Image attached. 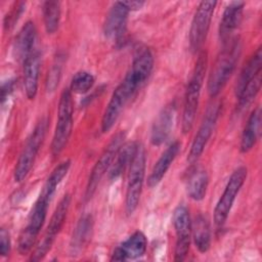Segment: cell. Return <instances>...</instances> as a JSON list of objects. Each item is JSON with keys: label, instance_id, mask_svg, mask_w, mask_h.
<instances>
[{"label": "cell", "instance_id": "3", "mask_svg": "<svg viewBox=\"0 0 262 262\" xmlns=\"http://www.w3.org/2000/svg\"><path fill=\"white\" fill-rule=\"evenodd\" d=\"M207 53L205 51L199 54L198 60L193 68L191 77L188 81L185 96H184V104L182 112V131L183 133H187L191 130L201 95V89L204 83V78L207 70Z\"/></svg>", "mask_w": 262, "mask_h": 262}, {"label": "cell", "instance_id": "11", "mask_svg": "<svg viewBox=\"0 0 262 262\" xmlns=\"http://www.w3.org/2000/svg\"><path fill=\"white\" fill-rule=\"evenodd\" d=\"M220 111H221V103L219 101L212 102L209 107L207 108V112L204 116V119L201 123V126L192 140L188 156H187V161L190 164L195 163L200 157L202 156L214 129L217 124V120L220 116Z\"/></svg>", "mask_w": 262, "mask_h": 262}, {"label": "cell", "instance_id": "4", "mask_svg": "<svg viewBox=\"0 0 262 262\" xmlns=\"http://www.w3.org/2000/svg\"><path fill=\"white\" fill-rule=\"evenodd\" d=\"M73 128V99L70 89H63L57 111V122L51 142V152L58 156L67 146Z\"/></svg>", "mask_w": 262, "mask_h": 262}, {"label": "cell", "instance_id": "2", "mask_svg": "<svg viewBox=\"0 0 262 262\" xmlns=\"http://www.w3.org/2000/svg\"><path fill=\"white\" fill-rule=\"evenodd\" d=\"M144 83L145 82H143L132 71L129 70L127 72L123 81L113 92L104 110L101 119V131L103 133L108 132L113 128L128 101Z\"/></svg>", "mask_w": 262, "mask_h": 262}, {"label": "cell", "instance_id": "19", "mask_svg": "<svg viewBox=\"0 0 262 262\" xmlns=\"http://www.w3.org/2000/svg\"><path fill=\"white\" fill-rule=\"evenodd\" d=\"M40 64V54L36 50H34L24 61V86L29 99H34L37 94Z\"/></svg>", "mask_w": 262, "mask_h": 262}, {"label": "cell", "instance_id": "30", "mask_svg": "<svg viewBox=\"0 0 262 262\" xmlns=\"http://www.w3.org/2000/svg\"><path fill=\"white\" fill-rule=\"evenodd\" d=\"M94 81L92 74L85 71L78 72L72 78L70 90L77 94H84L92 88Z\"/></svg>", "mask_w": 262, "mask_h": 262}, {"label": "cell", "instance_id": "25", "mask_svg": "<svg viewBox=\"0 0 262 262\" xmlns=\"http://www.w3.org/2000/svg\"><path fill=\"white\" fill-rule=\"evenodd\" d=\"M191 229L193 230V242L195 248L201 253H206L211 245V229L208 219L200 214L195 217L193 224H191Z\"/></svg>", "mask_w": 262, "mask_h": 262}, {"label": "cell", "instance_id": "21", "mask_svg": "<svg viewBox=\"0 0 262 262\" xmlns=\"http://www.w3.org/2000/svg\"><path fill=\"white\" fill-rule=\"evenodd\" d=\"M137 147L138 143L135 141H129L121 146L108 172V178L111 180H115L120 177L126 168L130 166Z\"/></svg>", "mask_w": 262, "mask_h": 262}, {"label": "cell", "instance_id": "23", "mask_svg": "<svg viewBox=\"0 0 262 262\" xmlns=\"http://www.w3.org/2000/svg\"><path fill=\"white\" fill-rule=\"evenodd\" d=\"M93 228V219L91 215H84L79 220L72 236L71 250L73 255L79 253L91 238Z\"/></svg>", "mask_w": 262, "mask_h": 262}, {"label": "cell", "instance_id": "15", "mask_svg": "<svg viewBox=\"0 0 262 262\" xmlns=\"http://www.w3.org/2000/svg\"><path fill=\"white\" fill-rule=\"evenodd\" d=\"M146 248L147 241L145 235L137 230L115 249L112 260L125 261L128 259H137L145 254Z\"/></svg>", "mask_w": 262, "mask_h": 262}, {"label": "cell", "instance_id": "34", "mask_svg": "<svg viewBox=\"0 0 262 262\" xmlns=\"http://www.w3.org/2000/svg\"><path fill=\"white\" fill-rule=\"evenodd\" d=\"M122 4L129 10L134 11L142 8V6L145 4L144 1H122Z\"/></svg>", "mask_w": 262, "mask_h": 262}, {"label": "cell", "instance_id": "6", "mask_svg": "<svg viewBox=\"0 0 262 262\" xmlns=\"http://www.w3.org/2000/svg\"><path fill=\"white\" fill-rule=\"evenodd\" d=\"M126 134L124 131L117 132L110 140L108 144L105 146L103 151L101 152L100 157L96 161L95 165L93 166L86 190H85V200L88 201L92 198L94 192L96 191V188L101 180V178L104 176V174L107 172V170L111 168L119 149L124 144Z\"/></svg>", "mask_w": 262, "mask_h": 262}, {"label": "cell", "instance_id": "31", "mask_svg": "<svg viewBox=\"0 0 262 262\" xmlns=\"http://www.w3.org/2000/svg\"><path fill=\"white\" fill-rule=\"evenodd\" d=\"M61 67L60 63H55L48 72V77L46 80V89L47 91H54L58 85V81L60 78Z\"/></svg>", "mask_w": 262, "mask_h": 262}, {"label": "cell", "instance_id": "1", "mask_svg": "<svg viewBox=\"0 0 262 262\" xmlns=\"http://www.w3.org/2000/svg\"><path fill=\"white\" fill-rule=\"evenodd\" d=\"M224 47L218 55L208 79V92L211 97L217 96L231 77L241 54V41L231 38L223 44Z\"/></svg>", "mask_w": 262, "mask_h": 262}, {"label": "cell", "instance_id": "33", "mask_svg": "<svg viewBox=\"0 0 262 262\" xmlns=\"http://www.w3.org/2000/svg\"><path fill=\"white\" fill-rule=\"evenodd\" d=\"M13 81L9 80L7 82H5L3 85H2V89H1V101L2 103L4 102V100L8 97V95L12 92L13 90Z\"/></svg>", "mask_w": 262, "mask_h": 262}, {"label": "cell", "instance_id": "29", "mask_svg": "<svg viewBox=\"0 0 262 262\" xmlns=\"http://www.w3.org/2000/svg\"><path fill=\"white\" fill-rule=\"evenodd\" d=\"M261 88V73L257 74L242 90L237 97V107L238 110H244L248 107L252 101L255 99L256 95Z\"/></svg>", "mask_w": 262, "mask_h": 262}, {"label": "cell", "instance_id": "12", "mask_svg": "<svg viewBox=\"0 0 262 262\" xmlns=\"http://www.w3.org/2000/svg\"><path fill=\"white\" fill-rule=\"evenodd\" d=\"M216 5V1H202L194 12L189 30V44L194 52L205 43Z\"/></svg>", "mask_w": 262, "mask_h": 262}, {"label": "cell", "instance_id": "9", "mask_svg": "<svg viewBox=\"0 0 262 262\" xmlns=\"http://www.w3.org/2000/svg\"><path fill=\"white\" fill-rule=\"evenodd\" d=\"M50 202L39 195L28 219L26 227L23 229L18 238V252L21 255L28 254L33 248L40 230L45 222L48 204Z\"/></svg>", "mask_w": 262, "mask_h": 262}, {"label": "cell", "instance_id": "20", "mask_svg": "<svg viewBox=\"0 0 262 262\" xmlns=\"http://www.w3.org/2000/svg\"><path fill=\"white\" fill-rule=\"evenodd\" d=\"M174 121V106H165L158 115L155 123L152 124L150 141L154 145H161L168 138Z\"/></svg>", "mask_w": 262, "mask_h": 262}, {"label": "cell", "instance_id": "26", "mask_svg": "<svg viewBox=\"0 0 262 262\" xmlns=\"http://www.w3.org/2000/svg\"><path fill=\"white\" fill-rule=\"evenodd\" d=\"M70 167H71L70 160H66V161L61 162L58 166H56L55 169L51 172L50 176L47 178L46 182L44 183L43 188L40 192V195L50 202L52 196L55 193V190H56L58 184L61 182V180L68 174Z\"/></svg>", "mask_w": 262, "mask_h": 262}, {"label": "cell", "instance_id": "10", "mask_svg": "<svg viewBox=\"0 0 262 262\" xmlns=\"http://www.w3.org/2000/svg\"><path fill=\"white\" fill-rule=\"evenodd\" d=\"M70 205H71V196H70V194H64L50 218L49 224L47 226L46 232H45L42 241L39 243V245L36 247L34 253L32 254V257H31L32 261H39V260L43 259L45 257V255L49 252V250L51 249V247L56 238V235L60 231V229L66 221Z\"/></svg>", "mask_w": 262, "mask_h": 262}, {"label": "cell", "instance_id": "32", "mask_svg": "<svg viewBox=\"0 0 262 262\" xmlns=\"http://www.w3.org/2000/svg\"><path fill=\"white\" fill-rule=\"evenodd\" d=\"M11 243L9 233L5 228H1L0 230V254L1 256H7L10 253Z\"/></svg>", "mask_w": 262, "mask_h": 262}, {"label": "cell", "instance_id": "24", "mask_svg": "<svg viewBox=\"0 0 262 262\" xmlns=\"http://www.w3.org/2000/svg\"><path fill=\"white\" fill-rule=\"evenodd\" d=\"M261 67H262V52H261V47H259L239 73V76L237 78V82L235 85L236 96L242 92V90L246 87V85L257 74L261 73Z\"/></svg>", "mask_w": 262, "mask_h": 262}, {"label": "cell", "instance_id": "13", "mask_svg": "<svg viewBox=\"0 0 262 262\" xmlns=\"http://www.w3.org/2000/svg\"><path fill=\"white\" fill-rule=\"evenodd\" d=\"M173 226L176 232V245L174 251V261H183L189 251L191 221L188 209L179 205L173 213Z\"/></svg>", "mask_w": 262, "mask_h": 262}, {"label": "cell", "instance_id": "14", "mask_svg": "<svg viewBox=\"0 0 262 262\" xmlns=\"http://www.w3.org/2000/svg\"><path fill=\"white\" fill-rule=\"evenodd\" d=\"M129 12L130 11L122 4V2H115L113 4L106 14L103 27V32L106 38L115 42L122 40L126 33Z\"/></svg>", "mask_w": 262, "mask_h": 262}, {"label": "cell", "instance_id": "5", "mask_svg": "<svg viewBox=\"0 0 262 262\" xmlns=\"http://www.w3.org/2000/svg\"><path fill=\"white\" fill-rule=\"evenodd\" d=\"M145 175V150L138 144L135 156L129 166L128 183L125 198V208L128 215H132L137 209Z\"/></svg>", "mask_w": 262, "mask_h": 262}, {"label": "cell", "instance_id": "22", "mask_svg": "<svg viewBox=\"0 0 262 262\" xmlns=\"http://www.w3.org/2000/svg\"><path fill=\"white\" fill-rule=\"evenodd\" d=\"M260 124H261V111L259 107L255 108L250 115L248 122L245 126V129L242 134L239 148L242 152H248L256 144L259 133H260Z\"/></svg>", "mask_w": 262, "mask_h": 262}, {"label": "cell", "instance_id": "17", "mask_svg": "<svg viewBox=\"0 0 262 262\" xmlns=\"http://www.w3.org/2000/svg\"><path fill=\"white\" fill-rule=\"evenodd\" d=\"M179 150H180V142L174 141L161 155V157L155 164V166L147 178V185L149 187H155L161 182V180L167 173L168 169L170 168L171 164L177 157Z\"/></svg>", "mask_w": 262, "mask_h": 262}, {"label": "cell", "instance_id": "18", "mask_svg": "<svg viewBox=\"0 0 262 262\" xmlns=\"http://www.w3.org/2000/svg\"><path fill=\"white\" fill-rule=\"evenodd\" d=\"M37 37L35 24L32 20L27 21L18 32L14 41V54L15 57L25 61L30 54L34 51V44Z\"/></svg>", "mask_w": 262, "mask_h": 262}, {"label": "cell", "instance_id": "27", "mask_svg": "<svg viewBox=\"0 0 262 262\" xmlns=\"http://www.w3.org/2000/svg\"><path fill=\"white\" fill-rule=\"evenodd\" d=\"M209 177L205 170L195 169L187 181V194L193 201H202L207 191Z\"/></svg>", "mask_w": 262, "mask_h": 262}, {"label": "cell", "instance_id": "28", "mask_svg": "<svg viewBox=\"0 0 262 262\" xmlns=\"http://www.w3.org/2000/svg\"><path fill=\"white\" fill-rule=\"evenodd\" d=\"M43 18L45 30L48 34L56 32L60 20V2L46 1L43 3Z\"/></svg>", "mask_w": 262, "mask_h": 262}, {"label": "cell", "instance_id": "8", "mask_svg": "<svg viewBox=\"0 0 262 262\" xmlns=\"http://www.w3.org/2000/svg\"><path fill=\"white\" fill-rule=\"evenodd\" d=\"M247 174V168L241 166L236 168L229 177L224 191L220 196L214 210V222L217 227H221L225 223L234 203V200L246 181Z\"/></svg>", "mask_w": 262, "mask_h": 262}, {"label": "cell", "instance_id": "16", "mask_svg": "<svg viewBox=\"0 0 262 262\" xmlns=\"http://www.w3.org/2000/svg\"><path fill=\"white\" fill-rule=\"evenodd\" d=\"M244 6V2L233 1L225 7L219 26V37L223 44L232 38V33L239 26L243 17Z\"/></svg>", "mask_w": 262, "mask_h": 262}, {"label": "cell", "instance_id": "7", "mask_svg": "<svg viewBox=\"0 0 262 262\" xmlns=\"http://www.w3.org/2000/svg\"><path fill=\"white\" fill-rule=\"evenodd\" d=\"M46 129L47 121L46 119H41L29 136L14 168L13 177L15 182H21L31 171L44 140Z\"/></svg>", "mask_w": 262, "mask_h": 262}]
</instances>
